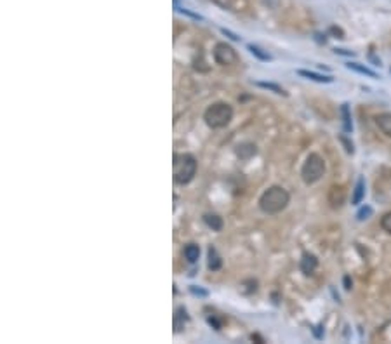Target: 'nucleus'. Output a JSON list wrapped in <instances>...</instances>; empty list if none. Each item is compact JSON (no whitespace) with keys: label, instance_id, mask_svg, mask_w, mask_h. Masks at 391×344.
I'll use <instances>...</instances> for the list:
<instances>
[{"label":"nucleus","instance_id":"nucleus-11","mask_svg":"<svg viewBox=\"0 0 391 344\" xmlns=\"http://www.w3.org/2000/svg\"><path fill=\"white\" fill-rule=\"evenodd\" d=\"M346 66H348L350 70H353V72H356V73H362V75H365V76H370V78H379L378 73L372 72L370 68L364 66V64H360V63H352V61H350Z\"/></svg>","mask_w":391,"mask_h":344},{"label":"nucleus","instance_id":"nucleus-22","mask_svg":"<svg viewBox=\"0 0 391 344\" xmlns=\"http://www.w3.org/2000/svg\"><path fill=\"white\" fill-rule=\"evenodd\" d=\"M222 34H224L226 36H230V38H232V40H236V42H238V40H240V36L238 35H235V34H233V32H230V30H224V28H222Z\"/></svg>","mask_w":391,"mask_h":344},{"label":"nucleus","instance_id":"nucleus-26","mask_svg":"<svg viewBox=\"0 0 391 344\" xmlns=\"http://www.w3.org/2000/svg\"><path fill=\"white\" fill-rule=\"evenodd\" d=\"M320 328H322V327H315V328H313V332H315V336H316L318 339L322 338V330H320Z\"/></svg>","mask_w":391,"mask_h":344},{"label":"nucleus","instance_id":"nucleus-1","mask_svg":"<svg viewBox=\"0 0 391 344\" xmlns=\"http://www.w3.org/2000/svg\"><path fill=\"white\" fill-rule=\"evenodd\" d=\"M290 195L287 190H284L282 186H272L270 190H266L259 198V207L266 214H278L287 207Z\"/></svg>","mask_w":391,"mask_h":344},{"label":"nucleus","instance_id":"nucleus-19","mask_svg":"<svg viewBox=\"0 0 391 344\" xmlns=\"http://www.w3.org/2000/svg\"><path fill=\"white\" fill-rule=\"evenodd\" d=\"M370 216H372V207H368V206L362 207L360 210L356 212V219H358V221H365V219H368Z\"/></svg>","mask_w":391,"mask_h":344},{"label":"nucleus","instance_id":"nucleus-23","mask_svg":"<svg viewBox=\"0 0 391 344\" xmlns=\"http://www.w3.org/2000/svg\"><path fill=\"white\" fill-rule=\"evenodd\" d=\"M336 54H342V56H355L353 50H346V49H334Z\"/></svg>","mask_w":391,"mask_h":344},{"label":"nucleus","instance_id":"nucleus-3","mask_svg":"<svg viewBox=\"0 0 391 344\" xmlns=\"http://www.w3.org/2000/svg\"><path fill=\"white\" fill-rule=\"evenodd\" d=\"M174 181L178 184H186L196 174V160L192 155H174L172 162Z\"/></svg>","mask_w":391,"mask_h":344},{"label":"nucleus","instance_id":"nucleus-14","mask_svg":"<svg viewBox=\"0 0 391 344\" xmlns=\"http://www.w3.org/2000/svg\"><path fill=\"white\" fill-rule=\"evenodd\" d=\"M204 221H206V224L209 226V228H212L214 232H221L222 230V219L219 218V216L207 214L206 218H204Z\"/></svg>","mask_w":391,"mask_h":344},{"label":"nucleus","instance_id":"nucleus-25","mask_svg":"<svg viewBox=\"0 0 391 344\" xmlns=\"http://www.w3.org/2000/svg\"><path fill=\"white\" fill-rule=\"evenodd\" d=\"M344 288H346V290H350V288H352V280H350V276H344Z\"/></svg>","mask_w":391,"mask_h":344},{"label":"nucleus","instance_id":"nucleus-17","mask_svg":"<svg viewBox=\"0 0 391 344\" xmlns=\"http://www.w3.org/2000/svg\"><path fill=\"white\" fill-rule=\"evenodd\" d=\"M249 50L252 54H254L256 58H259L261 61H272V56H270L268 52H264L262 49H259V47H256V46H249Z\"/></svg>","mask_w":391,"mask_h":344},{"label":"nucleus","instance_id":"nucleus-7","mask_svg":"<svg viewBox=\"0 0 391 344\" xmlns=\"http://www.w3.org/2000/svg\"><path fill=\"white\" fill-rule=\"evenodd\" d=\"M316 266H318V259L315 258L313 254H304L301 259V272L304 273V275H312V273H315Z\"/></svg>","mask_w":391,"mask_h":344},{"label":"nucleus","instance_id":"nucleus-6","mask_svg":"<svg viewBox=\"0 0 391 344\" xmlns=\"http://www.w3.org/2000/svg\"><path fill=\"white\" fill-rule=\"evenodd\" d=\"M327 200H328V204H330V207H334V208L341 207L342 204H344V200H346L344 188H342V186H332V188L328 190Z\"/></svg>","mask_w":391,"mask_h":344},{"label":"nucleus","instance_id":"nucleus-16","mask_svg":"<svg viewBox=\"0 0 391 344\" xmlns=\"http://www.w3.org/2000/svg\"><path fill=\"white\" fill-rule=\"evenodd\" d=\"M258 86L262 87V89L272 90V92H275V94H282V96H287V92H285V90H284L280 86H276V84H272V82H258Z\"/></svg>","mask_w":391,"mask_h":344},{"label":"nucleus","instance_id":"nucleus-5","mask_svg":"<svg viewBox=\"0 0 391 344\" xmlns=\"http://www.w3.org/2000/svg\"><path fill=\"white\" fill-rule=\"evenodd\" d=\"M214 60L221 66H233V64L238 63V54L232 46L221 42L214 47Z\"/></svg>","mask_w":391,"mask_h":344},{"label":"nucleus","instance_id":"nucleus-24","mask_svg":"<svg viewBox=\"0 0 391 344\" xmlns=\"http://www.w3.org/2000/svg\"><path fill=\"white\" fill-rule=\"evenodd\" d=\"M190 290H192L193 294H198V296H207V292H206V290H202V288H198V287H196V285H193V287L190 288Z\"/></svg>","mask_w":391,"mask_h":344},{"label":"nucleus","instance_id":"nucleus-18","mask_svg":"<svg viewBox=\"0 0 391 344\" xmlns=\"http://www.w3.org/2000/svg\"><path fill=\"white\" fill-rule=\"evenodd\" d=\"M224 2L233 10H244L247 7V0H224Z\"/></svg>","mask_w":391,"mask_h":344},{"label":"nucleus","instance_id":"nucleus-2","mask_svg":"<svg viewBox=\"0 0 391 344\" xmlns=\"http://www.w3.org/2000/svg\"><path fill=\"white\" fill-rule=\"evenodd\" d=\"M233 118V110L228 103H216L206 110L204 113V120L207 122V126L212 129H222L226 127Z\"/></svg>","mask_w":391,"mask_h":344},{"label":"nucleus","instance_id":"nucleus-4","mask_svg":"<svg viewBox=\"0 0 391 344\" xmlns=\"http://www.w3.org/2000/svg\"><path fill=\"white\" fill-rule=\"evenodd\" d=\"M325 174V162L318 153H312L306 158L304 166L301 169V178L306 184H313V182L320 181L322 176Z\"/></svg>","mask_w":391,"mask_h":344},{"label":"nucleus","instance_id":"nucleus-21","mask_svg":"<svg viewBox=\"0 0 391 344\" xmlns=\"http://www.w3.org/2000/svg\"><path fill=\"white\" fill-rule=\"evenodd\" d=\"M339 139H341V142H342V144H344L346 152H348V153H353V152H355V150H353V142H350V141H348V138L341 136Z\"/></svg>","mask_w":391,"mask_h":344},{"label":"nucleus","instance_id":"nucleus-12","mask_svg":"<svg viewBox=\"0 0 391 344\" xmlns=\"http://www.w3.org/2000/svg\"><path fill=\"white\" fill-rule=\"evenodd\" d=\"M341 116H342V127H344V130L346 132H352L353 126H352V113H350L348 103L341 104Z\"/></svg>","mask_w":391,"mask_h":344},{"label":"nucleus","instance_id":"nucleus-9","mask_svg":"<svg viewBox=\"0 0 391 344\" xmlns=\"http://www.w3.org/2000/svg\"><path fill=\"white\" fill-rule=\"evenodd\" d=\"M298 75L304 76V78H310V80H315V82H320V84H330L332 76H327V75H320L316 72H308V70H298Z\"/></svg>","mask_w":391,"mask_h":344},{"label":"nucleus","instance_id":"nucleus-8","mask_svg":"<svg viewBox=\"0 0 391 344\" xmlns=\"http://www.w3.org/2000/svg\"><path fill=\"white\" fill-rule=\"evenodd\" d=\"M376 124L381 129V132L384 136L391 138V113H381V115L376 116Z\"/></svg>","mask_w":391,"mask_h":344},{"label":"nucleus","instance_id":"nucleus-13","mask_svg":"<svg viewBox=\"0 0 391 344\" xmlns=\"http://www.w3.org/2000/svg\"><path fill=\"white\" fill-rule=\"evenodd\" d=\"M184 258L188 262H195L200 258V247L195 244H190L184 247Z\"/></svg>","mask_w":391,"mask_h":344},{"label":"nucleus","instance_id":"nucleus-10","mask_svg":"<svg viewBox=\"0 0 391 344\" xmlns=\"http://www.w3.org/2000/svg\"><path fill=\"white\" fill-rule=\"evenodd\" d=\"M364 196H365V181L360 178V179H358V181H356L355 192H353L352 204H353V206H358V204H362V200H364Z\"/></svg>","mask_w":391,"mask_h":344},{"label":"nucleus","instance_id":"nucleus-20","mask_svg":"<svg viewBox=\"0 0 391 344\" xmlns=\"http://www.w3.org/2000/svg\"><path fill=\"white\" fill-rule=\"evenodd\" d=\"M381 228L384 230L386 233H390V235H391V212H388V214L382 216V219H381Z\"/></svg>","mask_w":391,"mask_h":344},{"label":"nucleus","instance_id":"nucleus-15","mask_svg":"<svg viewBox=\"0 0 391 344\" xmlns=\"http://www.w3.org/2000/svg\"><path fill=\"white\" fill-rule=\"evenodd\" d=\"M209 268L212 270V272H218V270L221 268V258L218 256L216 248H209Z\"/></svg>","mask_w":391,"mask_h":344}]
</instances>
